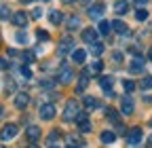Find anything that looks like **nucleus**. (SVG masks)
I'll return each mask as SVG.
<instances>
[{"mask_svg":"<svg viewBox=\"0 0 152 148\" xmlns=\"http://www.w3.org/2000/svg\"><path fill=\"white\" fill-rule=\"evenodd\" d=\"M17 131H19V127H17L15 123H9V125L2 127V131H0V138H2L4 142H9V140H13V138L17 136Z\"/></svg>","mask_w":152,"mask_h":148,"instance_id":"nucleus-6","label":"nucleus"},{"mask_svg":"<svg viewBox=\"0 0 152 148\" xmlns=\"http://www.w3.org/2000/svg\"><path fill=\"white\" fill-rule=\"evenodd\" d=\"M21 2H23V4H30V2H34V0H21Z\"/></svg>","mask_w":152,"mask_h":148,"instance_id":"nucleus-43","label":"nucleus"},{"mask_svg":"<svg viewBox=\"0 0 152 148\" xmlns=\"http://www.w3.org/2000/svg\"><path fill=\"white\" fill-rule=\"evenodd\" d=\"M53 116H55V106H53L51 102L42 104V106H40V119H45V121H51Z\"/></svg>","mask_w":152,"mask_h":148,"instance_id":"nucleus-9","label":"nucleus"},{"mask_svg":"<svg viewBox=\"0 0 152 148\" xmlns=\"http://www.w3.org/2000/svg\"><path fill=\"white\" fill-rule=\"evenodd\" d=\"M142 89H144V91L152 89V76H146V78L142 81Z\"/></svg>","mask_w":152,"mask_h":148,"instance_id":"nucleus-33","label":"nucleus"},{"mask_svg":"<svg viewBox=\"0 0 152 148\" xmlns=\"http://www.w3.org/2000/svg\"><path fill=\"white\" fill-rule=\"evenodd\" d=\"M112 83H114V78H112V76H102V78H99V85H102V89L106 91V93H110Z\"/></svg>","mask_w":152,"mask_h":148,"instance_id":"nucleus-19","label":"nucleus"},{"mask_svg":"<svg viewBox=\"0 0 152 148\" xmlns=\"http://www.w3.org/2000/svg\"><path fill=\"white\" fill-rule=\"evenodd\" d=\"M135 4H137V7H146V4H148V0H135Z\"/></svg>","mask_w":152,"mask_h":148,"instance_id":"nucleus-40","label":"nucleus"},{"mask_svg":"<svg viewBox=\"0 0 152 148\" xmlns=\"http://www.w3.org/2000/svg\"><path fill=\"white\" fill-rule=\"evenodd\" d=\"M0 15H2V19H7V17L11 15V11L9 9H0Z\"/></svg>","mask_w":152,"mask_h":148,"instance_id":"nucleus-38","label":"nucleus"},{"mask_svg":"<svg viewBox=\"0 0 152 148\" xmlns=\"http://www.w3.org/2000/svg\"><path fill=\"white\" fill-rule=\"evenodd\" d=\"M36 38L38 40H49V32L47 30H36Z\"/></svg>","mask_w":152,"mask_h":148,"instance_id":"nucleus-32","label":"nucleus"},{"mask_svg":"<svg viewBox=\"0 0 152 148\" xmlns=\"http://www.w3.org/2000/svg\"><path fill=\"white\" fill-rule=\"evenodd\" d=\"M104 2H93L91 7H89V17L91 19H102L104 17Z\"/></svg>","mask_w":152,"mask_h":148,"instance_id":"nucleus-7","label":"nucleus"},{"mask_svg":"<svg viewBox=\"0 0 152 148\" xmlns=\"http://www.w3.org/2000/svg\"><path fill=\"white\" fill-rule=\"evenodd\" d=\"M72 49H74V38H72L70 34H66L64 38L59 40V45H57V53H59V55H66V53H70Z\"/></svg>","mask_w":152,"mask_h":148,"instance_id":"nucleus-3","label":"nucleus"},{"mask_svg":"<svg viewBox=\"0 0 152 148\" xmlns=\"http://www.w3.org/2000/svg\"><path fill=\"white\" fill-rule=\"evenodd\" d=\"M148 57H150V59H152V49H150V51H148Z\"/></svg>","mask_w":152,"mask_h":148,"instance_id":"nucleus-46","label":"nucleus"},{"mask_svg":"<svg viewBox=\"0 0 152 148\" xmlns=\"http://www.w3.org/2000/svg\"><path fill=\"white\" fill-rule=\"evenodd\" d=\"M11 21H13L17 28H26V23H28V15H26L23 11H19V13H15V15L11 17Z\"/></svg>","mask_w":152,"mask_h":148,"instance_id":"nucleus-12","label":"nucleus"},{"mask_svg":"<svg viewBox=\"0 0 152 148\" xmlns=\"http://www.w3.org/2000/svg\"><path fill=\"white\" fill-rule=\"evenodd\" d=\"M83 40H85V42H95V40H97V30L85 28V30H83Z\"/></svg>","mask_w":152,"mask_h":148,"instance_id":"nucleus-15","label":"nucleus"},{"mask_svg":"<svg viewBox=\"0 0 152 148\" xmlns=\"http://www.w3.org/2000/svg\"><path fill=\"white\" fill-rule=\"evenodd\" d=\"M64 2H66V4H70V2H76V0H64Z\"/></svg>","mask_w":152,"mask_h":148,"instance_id":"nucleus-45","label":"nucleus"},{"mask_svg":"<svg viewBox=\"0 0 152 148\" xmlns=\"http://www.w3.org/2000/svg\"><path fill=\"white\" fill-rule=\"evenodd\" d=\"M135 19H137V21H146V19H148V11L140 7V11L135 13Z\"/></svg>","mask_w":152,"mask_h":148,"instance_id":"nucleus-28","label":"nucleus"},{"mask_svg":"<svg viewBox=\"0 0 152 148\" xmlns=\"http://www.w3.org/2000/svg\"><path fill=\"white\" fill-rule=\"evenodd\" d=\"M19 70H21V76H23V78H30V76H32V72H30V68H28V66H21Z\"/></svg>","mask_w":152,"mask_h":148,"instance_id":"nucleus-35","label":"nucleus"},{"mask_svg":"<svg viewBox=\"0 0 152 148\" xmlns=\"http://www.w3.org/2000/svg\"><path fill=\"white\" fill-rule=\"evenodd\" d=\"M114 11H116V15H127L129 13V4L125 2V0H121V2L114 4Z\"/></svg>","mask_w":152,"mask_h":148,"instance_id":"nucleus-20","label":"nucleus"},{"mask_svg":"<svg viewBox=\"0 0 152 148\" xmlns=\"http://www.w3.org/2000/svg\"><path fill=\"white\" fill-rule=\"evenodd\" d=\"M87 85H89V72L85 70V72H83V76H80V81H78V87H76V89H78L80 93H83V91L87 89Z\"/></svg>","mask_w":152,"mask_h":148,"instance_id":"nucleus-21","label":"nucleus"},{"mask_svg":"<svg viewBox=\"0 0 152 148\" xmlns=\"http://www.w3.org/2000/svg\"><path fill=\"white\" fill-rule=\"evenodd\" d=\"M21 59H23V62H32V59H34V53H30V51H26V53L21 55Z\"/></svg>","mask_w":152,"mask_h":148,"instance_id":"nucleus-37","label":"nucleus"},{"mask_svg":"<svg viewBox=\"0 0 152 148\" xmlns=\"http://www.w3.org/2000/svg\"><path fill=\"white\" fill-rule=\"evenodd\" d=\"M102 68H104V66H102V62H95V64L91 66V70H87V72H89V74H99V72H102Z\"/></svg>","mask_w":152,"mask_h":148,"instance_id":"nucleus-30","label":"nucleus"},{"mask_svg":"<svg viewBox=\"0 0 152 148\" xmlns=\"http://www.w3.org/2000/svg\"><path fill=\"white\" fill-rule=\"evenodd\" d=\"M4 68H7V62H4V59H0V70H4Z\"/></svg>","mask_w":152,"mask_h":148,"instance_id":"nucleus-41","label":"nucleus"},{"mask_svg":"<svg viewBox=\"0 0 152 148\" xmlns=\"http://www.w3.org/2000/svg\"><path fill=\"white\" fill-rule=\"evenodd\" d=\"M49 19H51L53 26H59V23L64 21V13H61V11H51V13H49Z\"/></svg>","mask_w":152,"mask_h":148,"instance_id":"nucleus-17","label":"nucleus"},{"mask_svg":"<svg viewBox=\"0 0 152 148\" xmlns=\"http://www.w3.org/2000/svg\"><path fill=\"white\" fill-rule=\"evenodd\" d=\"M85 106H87L89 110H93V108H97V106H99V102L95 100V97H91V95H89V97H85Z\"/></svg>","mask_w":152,"mask_h":148,"instance_id":"nucleus-27","label":"nucleus"},{"mask_svg":"<svg viewBox=\"0 0 152 148\" xmlns=\"http://www.w3.org/2000/svg\"><path fill=\"white\" fill-rule=\"evenodd\" d=\"M2 112H4V108H2V104H0V116H2Z\"/></svg>","mask_w":152,"mask_h":148,"instance_id":"nucleus-44","label":"nucleus"},{"mask_svg":"<svg viewBox=\"0 0 152 148\" xmlns=\"http://www.w3.org/2000/svg\"><path fill=\"white\" fill-rule=\"evenodd\" d=\"M72 78H74V72H72V68L61 66L59 74H57V83H59V85H70V83H72Z\"/></svg>","mask_w":152,"mask_h":148,"instance_id":"nucleus-4","label":"nucleus"},{"mask_svg":"<svg viewBox=\"0 0 152 148\" xmlns=\"http://www.w3.org/2000/svg\"><path fill=\"white\" fill-rule=\"evenodd\" d=\"M68 144H70V146H85V142H83L80 138H76V136H70V138H68Z\"/></svg>","mask_w":152,"mask_h":148,"instance_id":"nucleus-29","label":"nucleus"},{"mask_svg":"<svg viewBox=\"0 0 152 148\" xmlns=\"http://www.w3.org/2000/svg\"><path fill=\"white\" fill-rule=\"evenodd\" d=\"M59 136H61V133L57 131V129H53V131L49 133V138H47V144H49V146H55L57 142H59Z\"/></svg>","mask_w":152,"mask_h":148,"instance_id":"nucleus-22","label":"nucleus"},{"mask_svg":"<svg viewBox=\"0 0 152 148\" xmlns=\"http://www.w3.org/2000/svg\"><path fill=\"white\" fill-rule=\"evenodd\" d=\"M150 125H152V121H150Z\"/></svg>","mask_w":152,"mask_h":148,"instance_id":"nucleus-47","label":"nucleus"},{"mask_svg":"<svg viewBox=\"0 0 152 148\" xmlns=\"http://www.w3.org/2000/svg\"><path fill=\"white\" fill-rule=\"evenodd\" d=\"M91 53L95 55V57H99V55L104 53V45H99V42H91Z\"/></svg>","mask_w":152,"mask_h":148,"instance_id":"nucleus-25","label":"nucleus"},{"mask_svg":"<svg viewBox=\"0 0 152 148\" xmlns=\"http://www.w3.org/2000/svg\"><path fill=\"white\" fill-rule=\"evenodd\" d=\"M123 89L127 91V93H131V91L135 89V83H133V81H125V83H123Z\"/></svg>","mask_w":152,"mask_h":148,"instance_id":"nucleus-34","label":"nucleus"},{"mask_svg":"<svg viewBox=\"0 0 152 148\" xmlns=\"http://www.w3.org/2000/svg\"><path fill=\"white\" fill-rule=\"evenodd\" d=\"M26 136H28V140H30L32 144L38 142V140H40V127H38V125H28Z\"/></svg>","mask_w":152,"mask_h":148,"instance_id":"nucleus-10","label":"nucleus"},{"mask_svg":"<svg viewBox=\"0 0 152 148\" xmlns=\"http://www.w3.org/2000/svg\"><path fill=\"white\" fill-rule=\"evenodd\" d=\"M76 112H78V102H76V100H70V102L66 104V110H64V121H66V123H72L74 116H76Z\"/></svg>","mask_w":152,"mask_h":148,"instance_id":"nucleus-2","label":"nucleus"},{"mask_svg":"<svg viewBox=\"0 0 152 148\" xmlns=\"http://www.w3.org/2000/svg\"><path fill=\"white\" fill-rule=\"evenodd\" d=\"M97 32H99L102 36H108V34L112 32V26H110L108 21H99V28H97Z\"/></svg>","mask_w":152,"mask_h":148,"instance_id":"nucleus-23","label":"nucleus"},{"mask_svg":"<svg viewBox=\"0 0 152 148\" xmlns=\"http://www.w3.org/2000/svg\"><path fill=\"white\" fill-rule=\"evenodd\" d=\"M114 140H116L114 131H104V133H102V142H104V144H112Z\"/></svg>","mask_w":152,"mask_h":148,"instance_id":"nucleus-26","label":"nucleus"},{"mask_svg":"<svg viewBox=\"0 0 152 148\" xmlns=\"http://www.w3.org/2000/svg\"><path fill=\"white\" fill-rule=\"evenodd\" d=\"M142 138H144L142 127H133V129H129V131H127V144H129V146L142 144Z\"/></svg>","mask_w":152,"mask_h":148,"instance_id":"nucleus-1","label":"nucleus"},{"mask_svg":"<svg viewBox=\"0 0 152 148\" xmlns=\"http://www.w3.org/2000/svg\"><path fill=\"white\" fill-rule=\"evenodd\" d=\"M32 17H34V19H40V17H42V9H38V7H36V9L32 11Z\"/></svg>","mask_w":152,"mask_h":148,"instance_id":"nucleus-36","label":"nucleus"},{"mask_svg":"<svg viewBox=\"0 0 152 148\" xmlns=\"http://www.w3.org/2000/svg\"><path fill=\"white\" fill-rule=\"evenodd\" d=\"M118 116H121V114H118V112H116V110H114L112 106H108V108H106V119H108L110 123H118V121H121Z\"/></svg>","mask_w":152,"mask_h":148,"instance_id":"nucleus-18","label":"nucleus"},{"mask_svg":"<svg viewBox=\"0 0 152 148\" xmlns=\"http://www.w3.org/2000/svg\"><path fill=\"white\" fill-rule=\"evenodd\" d=\"M15 38H17V42H23V45L28 42V36H26V32H23V30H19V32L15 34Z\"/></svg>","mask_w":152,"mask_h":148,"instance_id":"nucleus-31","label":"nucleus"},{"mask_svg":"<svg viewBox=\"0 0 152 148\" xmlns=\"http://www.w3.org/2000/svg\"><path fill=\"white\" fill-rule=\"evenodd\" d=\"M144 57H140V55H135V57L131 59V64H129V72H133V74H140V72H144Z\"/></svg>","mask_w":152,"mask_h":148,"instance_id":"nucleus-8","label":"nucleus"},{"mask_svg":"<svg viewBox=\"0 0 152 148\" xmlns=\"http://www.w3.org/2000/svg\"><path fill=\"white\" fill-rule=\"evenodd\" d=\"M28 104H30V95H28V93H17V95H15V106H17L19 110L26 108Z\"/></svg>","mask_w":152,"mask_h":148,"instance_id":"nucleus-16","label":"nucleus"},{"mask_svg":"<svg viewBox=\"0 0 152 148\" xmlns=\"http://www.w3.org/2000/svg\"><path fill=\"white\" fill-rule=\"evenodd\" d=\"M146 144H148V146H150V148H152V136H150V138H148V142H146Z\"/></svg>","mask_w":152,"mask_h":148,"instance_id":"nucleus-42","label":"nucleus"},{"mask_svg":"<svg viewBox=\"0 0 152 148\" xmlns=\"http://www.w3.org/2000/svg\"><path fill=\"white\" fill-rule=\"evenodd\" d=\"M133 110H135V106H133V100H131V97H123V102H121V112H123L125 116H131Z\"/></svg>","mask_w":152,"mask_h":148,"instance_id":"nucleus-11","label":"nucleus"},{"mask_svg":"<svg viewBox=\"0 0 152 148\" xmlns=\"http://www.w3.org/2000/svg\"><path fill=\"white\" fill-rule=\"evenodd\" d=\"M70 53H72V62H74V64H85L87 51H83V49H72Z\"/></svg>","mask_w":152,"mask_h":148,"instance_id":"nucleus-13","label":"nucleus"},{"mask_svg":"<svg viewBox=\"0 0 152 148\" xmlns=\"http://www.w3.org/2000/svg\"><path fill=\"white\" fill-rule=\"evenodd\" d=\"M13 89H15V83L9 81V83H7V91H13Z\"/></svg>","mask_w":152,"mask_h":148,"instance_id":"nucleus-39","label":"nucleus"},{"mask_svg":"<svg viewBox=\"0 0 152 148\" xmlns=\"http://www.w3.org/2000/svg\"><path fill=\"white\" fill-rule=\"evenodd\" d=\"M110 26H112V30H114V32H118V34H123V36H129V28H127V23H125V21L116 19V21H112Z\"/></svg>","mask_w":152,"mask_h":148,"instance_id":"nucleus-14","label":"nucleus"},{"mask_svg":"<svg viewBox=\"0 0 152 148\" xmlns=\"http://www.w3.org/2000/svg\"><path fill=\"white\" fill-rule=\"evenodd\" d=\"M74 121H76V125H78V129H80L83 133H89V131H91V121L87 119L85 112H76Z\"/></svg>","mask_w":152,"mask_h":148,"instance_id":"nucleus-5","label":"nucleus"},{"mask_svg":"<svg viewBox=\"0 0 152 148\" xmlns=\"http://www.w3.org/2000/svg\"><path fill=\"white\" fill-rule=\"evenodd\" d=\"M80 28V19H78V17H70V19H68V30L72 32V30H78Z\"/></svg>","mask_w":152,"mask_h":148,"instance_id":"nucleus-24","label":"nucleus"}]
</instances>
